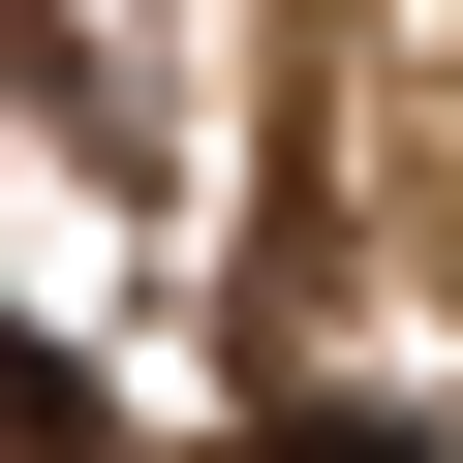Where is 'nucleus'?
<instances>
[{
	"label": "nucleus",
	"instance_id": "nucleus-1",
	"mask_svg": "<svg viewBox=\"0 0 463 463\" xmlns=\"http://www.w3.org/2000/svg\"><path fill=\"white\" fill-rule=\"evenodd\" d=\"M0 463H93V371L62 340H0Z\"/></svg>",
	"mask_w": 463,
	"mask_h": 463
},
{
	"label": "nucleus",
	"instance_id": "nucleus-2",
	"mask_svg": "<svg viewBox=\"0 0 463 463\" xmlns=\"http://www.w3.org/2000/svg\"><path fill=\"white\" fill-rule=\"evenodd\" d=\"M248 463H432V432H402V402H279Z\"/></svg>",
	"mask_w": 463,
	"mask_h": 463
}]
</instances>
